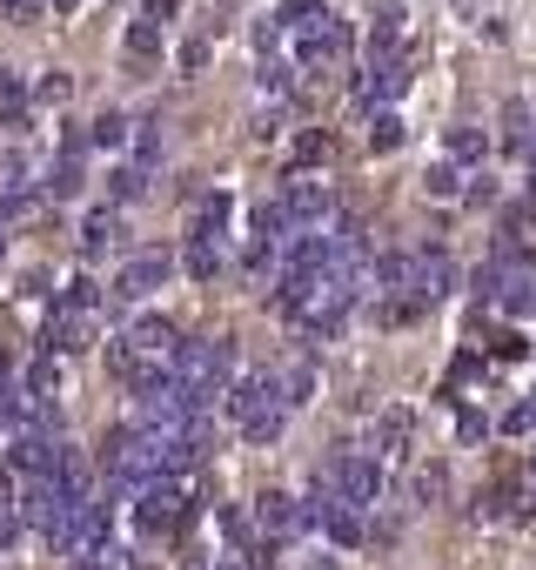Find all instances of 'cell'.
I'll return each mask as SVG.
<instances>
[{
  "instance_id": "cell-21",
  "label": "cell",
  "mask_w": 536,
  "mask_h": 570,
  "mask_svg": "<svg viewBox=\"0 0 536 570\" xmlns=\"http://www.w3.org/2000/svg\"><path fill=\"white\" fill-rule=\"evenodd\" d=\"M141 181H148V168H141V162H122L107 188H114V202H135V195H141Z\"/></svg>"
},
{
  "instance_id": "cell-25",
  "label": "cell",
  "mask_w": 536,
  "mask_h": 570,
  "mask_svg": "<svg viewBox=\"0 0 536 570\" xmlns=\"http://www.w3.org/2000/svg\"><path fill=\"white\" fill-rule=\"evenodd\" d=\"M456 188H463V175H456V162L430 168V195H436V202H456Z\"/></svg>"
},
{
  "instance_id": "cell-6",
  "label": "cell",
  "mask_w": 536,
  "mask_h": 570,
  "mask_svg": "<svg viewBox=\"0 0 536 570\" xmlns=\"http://www.w3.org/2000/svg\"><path fill=\"white\" fill-rule=\"evenodd\" d=\"M122 342H128V350H135L141 363H155V369H175V363H181V350H188L181 329H175L168 316H135Z\"/></svg>"
},
{
  "instance_id": "cell-4",
  "label": "cell",
  "mask_w": 536,
  "mask_h": 570,
  "mask_svg": "<svg viewBox=\"0 0 536 570\" xmlns=\"http://www.w3.org/2000/svg\"><path fill=\"white\" fill-rule=\"evenodd\" d=\"M316 483H322V490H335L342 504L369 510V504H375V490H382V456H356V449H342V456H329V464L316 470Z\"/></svg>"
},
{
  "instance_id": "cell-1",
  "label": "cell",
  "mask_w": 536,
  "mask_h": 570,
  "mask_svg": "<svg viewBox=\"0 0 536 570\" xmlns=\"http://www.w3.org/2000/svg\"><path fill=\"white\" fill-rule=\"evenodd\" d=\"M289 383H282V369H248L235 390H228V409H235V430L248 443H268L282 430V416H289Z\"/></svg>"
},
{
  "instance_id": "cell-30",
  "label": "cell",
  "mask_w": 536,
  "mask_h": 570,
  "mask_svg": "<svg viewBox=\"0 0 536 570\" xmlns=\"http://www.w3.org/2000/svg\"><path fill=\"white\" fill-rule=\"evenodd\" d=\"M523 350H529V342H523V335H516V329H503V335H496V356H503V363H516V356H523Z\"/></svg>"
},
{
  "instance_id": "cell-14",
  "label": "cell",
  "mask_w": 536,
  "mask_h": 570,
  "mask_svg": "<svg viewBox=\"0 0 536 570\" xmlns=\"http://www.w3.org/2000/svg\"><path fill=\"white\" fill-rule=\"evenodd\" d=\"M409 67H416V54H403V61H382V67H369V101H403L409 94Z\"/></svg>"
},
{
  "instance_id": "cell-13",
  "label": "cell",
  "mask_w": 536,
  "mask_h": 570,
  "mask_svg": "<svg viewBox=\"0 0 536 570\" xmlns=\"http://www.w3.org/2000/svg\"><path fill=\"white\" fill-rule=\"evenodd\" d=\"M228 236V195H202L188 208V242H221Z\"/></svg>"
},
{
  "instance_id": "cell-10",
  "label": "cell",
  "mask_w": 536,
  "mask_h": 570,
  "mask_svg": "<svg viewBox=\"0 0 536 570\" xmlns=\"http://www.w3.org/2000/svg\"><path fill=\"white\" fill-rule=\"evenodd\" d=\"M403 8L396 0H382V14H375V27H369V67H382V61H403L409 54V41H403Z\"/></svg>"
},
{
  "instance_id": "cell-29",
  "label": "cell",
  "mask_w": 536,
  "mask_h": 570,
  "mask_svg": "<svg viewBox=\"0 0 536 570\" xmlns=\"http://www.w3.org/2000/svg\"><path fill=\"white\" fill-rule=\"evenodd\" d=\"M67 94H74L67 74H41V101H67Z\"/></svg>"
},
{
  "instance_id": "cell-35",
  "label": "cell",
  "mask_w": 536,
  "mask_h": 570,
  "mask_svg": "<svg viewBox=\"0 0 536 570\" xmlns=\"http://www.w3.org/2000/svg\"><path fill=\"white\" fill-rule=\"evenodd\" d=\"M529 477H536V464H529Z\"/></svg>"
},
{
  "instance_id": "cell-16",
  "label": "cell",
  "mask_w": 536,
  "mask_h": 570,
  "mask_svg": "<svg viewBox=\"0 0 536 570\" xmlns=\"http://www.w3.org/2000/svg\"><path fill=\"white\" fill-rule=\"evenodd\" d=\"M449 289H456V262H449L443 249H423V295H430V302H443Z\"/></svg>"
},
{
  "instance_id": "cell-34",
  "label": "cell",
  "mask_w": 536,
  "mask_h": 570,
  "mask_svg": "<svg viewBox=\"0 0 536 570\" xmlns=\"http://www.w3.org/2000/svg\"><path fill=\"white\" fill-rule=\"evenodd\" d=\"M202 570H248V563H235V557H228V563H202Z\"/></svg>"
},
{
  "instance_id": "cell-19",
  "label": "cell",
  "mask_w": 536,
  "mask_h": 570,
  "mask_svg": "<svg viewBox=\"0 0 536 570\" xmlns=\"http://www.w3.org/2000/svg\"><path fill=\"white\" fill-rule=\"evenodd\" d=\"M188 255H181V269L188 276H195V282H208L215 269H221V242H181Z\"/></svg>"
},
{
  "instance_id": "cell-17",
  "label": "cell",
  "mask_w": 536,
  "mask_h": 570,
  "mask_svg": "<svg viewBox=\"0 0 536 570\" xmlns=\"http://www.w3.org/2000/svg\"><path fill=\"white\" fill-rule=\"evenodd\" d=\"M81 242H88V255H94V262H101V255H107V249H114V242H122V221H114V215H107V208H94V215H88V221H81Z\"/></svg>"
},
{
  "instance_id": "cell-32",
  "label": "cell",
  "mask_w": 536,
  "mask_h": 570,
  "mask_svg": "<svg viewBox=\"0 0 536 570\" xmlns=\"http://www.w3.org/2000/svg\"><path fill=\"white\" fill-rule=\"evenodd\" d=\"M14 221H21V195H0V236H8Z\"/></svg>"
},
{
  "instance_id": "cell-31",
  "label": "cell",
  "mask_w": 536,
  "mask_h": 570,
  "mask_svg": "<svg viewBox=\"0 0 536 570\" xmlns=\"http://www.w3.org/2000/svg\"><path fill=\"white\" fill-rule=\"evenodd\" d=\"M122 128H128L122 114H101V122H94V141H107V148H114V141H122Z\"/></svg>"
},
{
  "instance_id": "cell-27",
  "label": "cell",
  "mask_w": 536,
  "mask_h": 570,
  "mask_svg": "<svg viewBox=\"0 0 536 570\" xmlns=\"http://www.w3.org/2000/svg\"><path fill=\"white\" fill-rule=\"evenodd\" d=\"M0 114H8V122H27V94H21V81H0Z\"/></svg>"
},
{
  "instance_id": "cell-26",
  "label": "cell",
  "mask_w": 536,
  "mask_h": 570,
  "mask_svg": "<svg viewBox=\"0 0 536 570\" xmlns=\"http://www.w3.org/2000/svg\"><path fill=\"white\" fill-rule=\"evenodd\" d=\"M476 155H483V135L476 128H456L449 135V162H476Z\"/></svg>"
},
{
  "instance_id": "cell-2",
  "label": "cell",
  "mask_w": 536,
  "mask_h": 570,
  "mask_svg": "<svg viewBox=\"0 0 536 570\" xmlns=\"http://www.w3.org/2000/svg\"><path fill=\"white\" fill-rule=\"evenodd\" d=\"M195 497H202L195 470H168L148 490H135V523L148 530V537H175V530L188 523V510H195Z\"/></svg>"
},
{
  "instance_id": "cell-9",
  "label": "cell",
  "mask_w": 536,
  "mask_h": 570,
  "mask_svg": "<svg viewBox=\"0 0 536 570\" xmlns=\"http://www.w3.org/2000/svg\"><path fill=\"white\" fill-rule=\"evenodd\" d=\"M255 523H261V537H268V544H282V537H295V530L309 523V510H302L295 497H282V490H268V497L255 504Z\"/></svg>"
},
{
  "instance_id": "cell-7",
  "label": "cell",
  "mask_w": 536,
  "mask_h": 570,
  "mask_svg": "<svg viewBox=\"0 0 536 570\" xmlns=\"http://www.w3.org/2000/svg\"><path fill=\"white\" fill-rule=\"evenodd\" d=\"M168 276H175V255H162V249H155V255H135L128 269L114 276V302H141V295H155Z\"/></svg>"
},
{
  "instance_id": "cell-20",
  "label": "cell",
  "mask_w": 536,
  "mask_h": 570,
  "mask_svg": "<svg viewBox=\"0 0 536 570\" xmlns=\"http://www.w3.org/2000/svg\"><path fill=\"white\" fill-rule=\"evenodd\" d=\"M369 148H375V155H396V148H403V122H396V114H375V122H369Z\"/></svg>"
},
{
  "instance_id": "cell-8",
  "label": "cell",
  "mask_w": 536,
  "mask_h": 570,
  "mask_svg": "<svg viewBox=\"0 0 536 570\" xmlns=\"http://www.w3.org/2000/svg\"><path fill=\"white\" fill-rule=\"evenodd\" d=\"M409 443H416V409H382L375 416V436H369V456H382V464H403L409 456Z\"/></svg>"
},
{
  "instance_id": "cell-24",
  "label": "cell",
  "mask_w": 536,
  "mask_h": 570,
  "mask_svg": "<svg viewBox=\"0 0 536 570\" xmlns=\"http://www.w3.org/2000/svg\"><path fill=\"white\" fill-rule=\"evenodd\" d=\"M449 497V477L443 470H416V504H443Z\"/></svg>"
},
{
  "instance_id": "cell-18",
  "label": "cell",
  "mask_w": 536,
  "mask_h": 570,
  "mask_svg": "<svg viewBox=\"0 0 536 570\" xmlns=\"http://www.w3.org/2000/svg\"><path fill=\"white\" fill-rule=\"evenodd\" d=\"M155 48H162V34H155V14H141V21L128 27V61H135V67H148V61H155Z\"/></svg>"
},
{
  "instance_id": "cell-23",
  "label": "cell",
  "mask_w": 536,
  "mask_h": 570,
  "mask_svg": "<svg viewBox=\"0 0 536 570\" xmlns=\"http://www.w3.org/2000/svg\"><path fill=\"white\" fill-rule=\"evenodd\" d=\"M276 369H282V383H289V396H295V403L316 390V369H309V363H276Z\"/></svg>"
},
{
  "instance_id": "cell-5",
  "label": "cell",
  "mask_w": 536,
  "mask_h": 570,
  "mask_svg": "<svg viewBox=\"0 0 536 570\" xmlns=\"http://www.w3.org/2000/svg\"><path fill=\"white\" fill-rule=\"evenodd\" d=\"M476 295L496 302V309H510V316H529V309H536V282L516 269L510 255H489L483 269H476Z\"/></svg>"
},
{
  "instance_id": "cell-22",
  "label": "cell",
  "mask_w": 536,
  "mask_h": 570,
  "mask_svg": "<svg viewBox=\"0 0 536 570\" xmlns=\"http://www.w3.org/2000/svg\"><path fill=\"white\" fill-rule=\"evenodd\" d=\"M208 48H215V34H188V41H181V74H202Z\"/></svg>"
},
{
  "instance_id": "cell-28",
  "label": "cell",
  "mask_w": 536,
  "mask_h": 570,
  "mask_svg": "<svg viewBox=\"0 0 536 570\" xmlns=\"http://www.w3.org/2000/svg\"><path fill=\"white\" fill-rule=\"evenodd\" d=\"M456 436H463V443H483V436H489V416L463 409V416H456Z\"/></svg>"
},
{
  "instance_id": "cell-12",
  "label": "cell",
  "mask_w": 536,
  "mask_h": 570,
  "mask_svg": "<svg viewBox=\"0 0 536 570\" xmlns=\"http://www.w3.org/2000/svg\"><path fill=\"white\" fill-rule=\"evenodd\" d=\"M329 155H335V135L329 128H302L295 148H289V175H316V168H329Z\"/></svg>"
},
{
  "instance_id": "cell-3",
  "label": "cell",
  "mask_w": 536,
  "mask_h": 570,
  "mask_svg": "<svg viewBox=\"0 0 536 570\" xmlns=\"http://www.w3.org/2000/svg\"><path fill=\"white\" fill-rule=\"evenodd\" d=\"M94 335H101V289L81 276V282H67V295L48 316V356H74V350H88Z\"/></svg>"
},
{
  "instance_id": "cell-11",
  "label": "cell",
  "mask_w": 536,
  "mask_h": 570,
  "mask_svg": "<svg viewBox=\"0 0 536 570\" xmlns=\"http://www.w3.org/2000/svg\"><path fill=\"white\" fill-rule=\"evenodd\" d=\"M496 249H503L510 262H536V202H523V208L503 215V228H496Z\"/></svg>"
},
{
  "instance_id": "cell-33",
  "label": "cell",
  "mask_w": 536,
  "mask_h": 570,
  "mask_svg": "<svg viewBox=\"0 0 536 570\" xmlns=\"http://www.w3.org/2000/svg\"><path fill=\"white\" fill-rule=\"evenodd\" d=\"M175 8H181V0H148V14H155V21H168Z\"/></svg>"
},
{
  "instance_id": "cell-15",
  "label": "cell",
  "mask_w": 536,
  "mask_h": 570,
  "mask_svg": "<svg viewBox=\"0 0 536 570\" xmlns=\"http://www.w3.org/2000/svg\"><path fill=\"white\" fill-rule=\"evenodd\" d=\"M430 316V295H382L375 302V322L382 329H409V322H423Z\"/></svg>"
}]
</instances>
